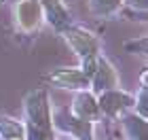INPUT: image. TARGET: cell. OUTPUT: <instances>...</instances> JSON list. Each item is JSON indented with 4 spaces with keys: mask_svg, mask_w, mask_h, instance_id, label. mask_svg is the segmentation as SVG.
Returning <instances> with one entry per match:
<instances>
[{
    "mask_svg": "<svg viewBox=\"0 0 148 140\" xmlns=\"http://www.w3.org/2000/svg\"><path fill=\"white\" fill-rule=\"evenodd\" d=\"M47 79L57 87L83 91L91 83V72H87L85 68H59L55 72H51V74H47Z\"/></svg>",
    "mask_w": 148,
    "mask_h": 140,
    "instance_id": "3957f363",
    "label": "cell"
},
{
    "mask_svg": "<svg viewBox=\"0 0 148 140\" xmlns=\"http://www.w3.org/2000/svg\"><path fill=\"white\" fill-rule=\"evenodd\" d=\"M15 17L23 30H34L40 23V6L36 4V0H21L15 6Z\"/></svg>",
    "mask_w": 148,
    "mask_h": 140,
    "instance_id": "8992f818",
    "label": "cell"
},
{
    "mask_svg": "<svg viewBox=\"0 0 148 140\" xmlns=\"http://www.w3.org/2000/svg\"><path fill=\"white\" fill-rule=\"evenodd\" d=\"M25 140H53L51 104L42 89L25 98Z\"/></svg>",
    "mask_w": 148,
    "mask_h": 140,
    "instance_id": "6da1fadb",
    "label": "cell"
},
{
    "mask_svg": "<svg viewBox=\"0 0 148 140\" xmlns=\"http://www.w3.org/2000/svg\"><path fill=\"white\" fill-rule=\"evenodd\" d=\"M70 115L78 121H85V123H95L99 121L102 112H99V106H97V98L93 96L91 91H78L76 98H74V104L70 108Z\"/></svg>",
    "mask_w": 148,
    "mask_h": 140,
    "instance_id": "277c9868",
    "label": "cell"
},
{
    "mask_svg": "<svg viewBox=\"0 0 148 140\" xmlns=\"http://www.w3.org/2000/svg\"><path fill=\"white\" fill-rule=\"evenodd\" d=\"M133 104H136V98L129 96V93H125V91H121L119 87L106 89V91L99 93V98H97L99 112H102L104 117H110V119H116L119 115H123Z\"/></svg>",
    "mask_w": 148,
    "mask_h": 140,
    "instance_id": "7a4b0ae2",
    "label": "cell"
},
{
    "mask_svg": "<svg viewBox=\"0 0 148 140\" xmlns=\"http://www.w3.org/2000/svg\"><path fill=\"white\" fill-rule=\"evenodd\" d=\"M91 83H93V87L97 89V93H102L106 89L119 87V77H116L114 68L106 62V59H99L97 62V70L91 72Z\"/></svg>",
    "mask_w": 148,
    "mask_h": 140,
    "instance_id": "5b68a950",
    "label": "cell"
},
{
    "mask_svg": "<svg viewBox=\"0 0 148 140\" xmlns=\"http://www.w3.org/2000/svg\"><path fill=\"white\" fill-rule=\"evenodd\" d=\"M72 140H80V138H72Z\"/></svg>",
    "mask_w": 148,
    "mask_h": 140,
    "instance_id": "52a82bcc",
    "label": "cell"
}]
</instances>
